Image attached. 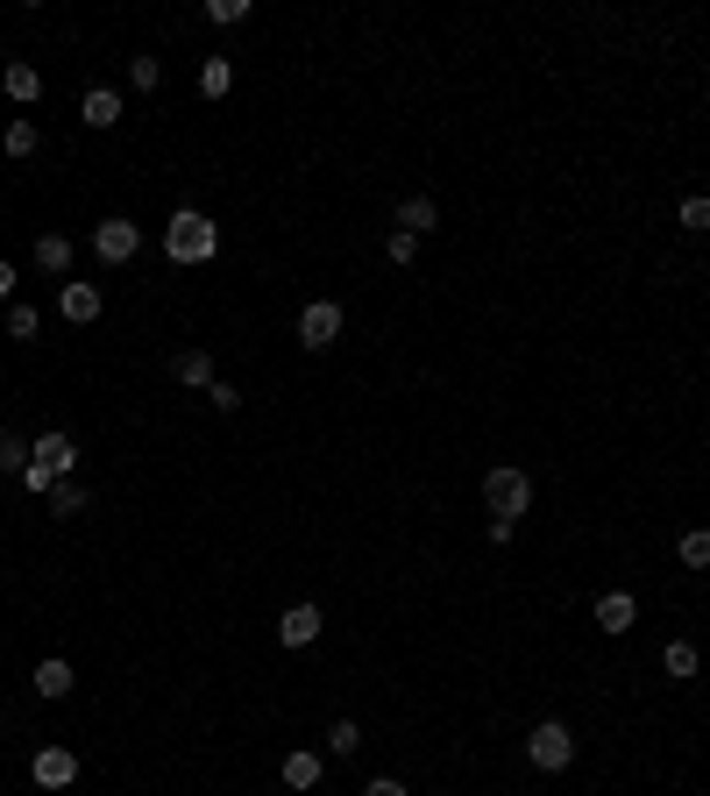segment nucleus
<instances>
[{
	"label": "nucleus",
	"mask_w": 710,
	"mask_h": 796,
	"mask_svg": "<svg viewBox=\"0 0 710 796\" xmlns=\"http://www.w3.org/2000/svg\"><path fill=\"white\" fill-rule=\"evenodd\" d=\"M675 554H683L689 569H710V527H689L683 540H675Z\"/></svg>",
	"instance_id": "nucleus-23"
},
{
	"label": "nucleus",
	"mask_w": 710,
	"mask_h": 796,
	"mask_svg": "<svg viewBox=\"0 0 710 796\" xmlns=\"http://www.w3.org/2000/svg\"><path fill=\"white\" fill-rule=\"evenodd\" d=\"M278 640L284 648H313V640H320V605H292L278 619Z\"/></svg>",
	"instance_id": "nucleus-9"
},
{
	"label": "nucleus",
	"mask_w": 710,
	"mask_h": 796,
	"mask_svg": "<svg viewBox=\"0 0 710 796\" xmlns=\"http://www.w3.org/2000/svg\"><path fill=\"white\" fill-rule=\"evenodd\" d=\"M0 86H8V100H14V108H29V100L43 93V71H36V65H22V57H14V65L0 71Z\"/></svg>",
	"instance_id": "nucleus-13"
},
{
	"label": "nucleus",
	"mask_w": 710,
	"mask_h": 796,
	"mask_svg": "<svg viewBox=\"0 0 710 796\" xmlns=\"http://www.w3.org/2000/svg\"><path fill=\"white\" fill-rule=\"evenodd\" d=\"M433 221H441V206H433V200H427V192H413V200H405V206H398V228H405V235H427V228H433Z\"/></svg>",
	"instance_id": "nucleus-16"
},
{
	"label": "nucleus",
	"mask_w": 710,
	"mask_h": 796,
	"mask_svg": "<svg viewBox=\"0 0 710 796\" xmlns=\"http://www.w3.org/2000/svg\"><path fill=\"white\" fill-rule=\"evenodd\" d=\"M661 669H668L675 683H697V648H689V640H668V654H661Z\"/></svg>",
	"instance_id": "nucleus-20"
},
{
	"label": "nucleus",
	"mask_w": 710,
	"mask_h": 796,
	"mask_svg": "<svg viewBox=\"0 0 710 796\" xmlns=\"http://www.w3.org/2000/svg\"><path fill=\"white\" fill-rule=\"evenodd\" d=\"M128 86H135V93H157V86H164V65H157V57H128Z\"/></svg>",
	"instance_id": "nucleus-25"
},
{
	"label": "nucleus",
	"mask_w": 710,
	"mask_h": 796,
	"mask_svg": "<svg viewBox=\"0 0 710 796\" xmlns=\"http://www.w3.org/2000/svg\"><path fill=\"white\" fill-rule=\"evenodd\" d=\"M384 257H391V264H413V257H419V235H405V228H391V243H384Z\"/></svg>",
	"instance_id": "nucleus-29"
},
{
	"label": "nucleus",
	"mask_w": 710,
	"mask_h": 796,
	"mask_svg": "<svg viewBox=\"0 0 710 796\" xmlns=\"http://www.w3.org/2000/svg\"><path fill=\"white\" fill-rule=\"evenodd\" d=\"M526 761H533L540 775H562L568 761H576V732H568L562 718H540V726L526 732Z\"/></svg>",
	"instance_id": "nucleus-3"
},
{
	"label": "nucleus",
	"mask_w": 710,
	"mask_h": 796,
	"mask_svg": "<svg viewBox=\"0 0 710 796\" xmlns=\"http://www.w3.org/2000/svg\"><path fill=\"white\" fill-rule=\"evenodd\" d=\"M171 378L185 384V392H206V384H214V356H206V349H178L171 356Z\"/></svg>",
	"instance_id": "nucleus-10"
},
{
	"label": "nucleus",
	"mask_w": 710,
	"mask_h": 796,
	"mask_svg": "<svg viewBox=\"0 0 710 796\" xmlns=\"http://www.w3.org/2000/svg\"><path fill=\"white\" fill-rule=\"evenodd\" d=\"M362 747V726L356 718H335V726H327V754H356Z\"/></svg>",
	"instance_id": "nucleus-26"
},
{
	"label": "nucleus",
	"mask_w": 710,
	"mask_h": 796,
	"mask_svg": "<svg viewBox=\"0 0 710 796\" xmlns=\"http://www.w3.org/2000/svg\"><path fill=\"white\" fill-rule=\"evenodd\" d=\"M93 249H100V264H128L135 249H143V228H135L128 214H108V221L93 228Z\"/></svg>",
	"instance_id": "nucleus-4"
},
{
	"label": "nucleus",
	"mask_w": 710,
	"mask_h": 796,
	"mask_svg": "<svg viewBox=\"0 0 710 796\" xmlns=\"http://www.w3.org/2000/svg\"><path fill=\"white\" fill-rule=\"evenodd\" d=\"M214 249H221L214 221H206L200 206H178V214H171V228H164V257H171V264H206Z\"/></svg>",
	"instance_id": "nucleus-1"
},
{
	"label": "nucleus",
	"mask_w": 710,
	"mask_h": 796,
	"mask_svg": "<svg viewBox=\"0 0 710 796\" xmlns=\"http://www.w3.org/2000/svg\"><path fill=\"white\" fill-rule=\"evenodd\" d=\"M36 697H50V704L71 697V662H57V654H50V662L36 669Z\"/></svg>",
	"instance_id": "nucleus-17"
},
{
	"label": "nucleus",
	"mask_w": 710,
	"mask_h": 796,
	"mask_svg": "<svg viewBox=\"0 0 710 796\" xmlns=\"http://www.w3.org/2000/svg\"><path fill=\"white\" fill-rule=\"evenodd\" d=\"M57 484H65V477H57V470H43V462L29 456V470H22V491H36V498H50Z\"/></svg>",
	"instance_id": "nucleus-27"
},
{
	"label": "nucleus",
	"mask_w": 710,
	"mask_h": 796,
	"mask_svg": "<svg viewBox=\"0 0 710 796\" xmlns=\"http://www.w3.org/2000/svg\"><path fill=\"white\" fill-rule=\"evenodd\" d=\"M79 122L86 128H114L121 122V93H114V86H93V93L79 100Z\"/></svg>",
	"instance_id": "nucleus-12"
},
{
	"label": "nucleus",
	"mask_w": 710,
	"mask_h": 796,
	"mask_svg": "<svg viewBox=\"0 0 710 796\" xmlns=\"http://www.w3.org/2000/svg\"><path fill=\"white\" fill-rule=\"evenodd\" d=\"M29 775H36V789H71L79 783V754H71V747H36Z\"/></svg>",
	"instance_id": "nucleus-6"
},
{
	"label": "nucleus",
	"mask_w": 710,
	"mask_h": 796,
	"mask_svg": "<svg viewBox=\"0 0 710 796\" xmlns=\"http://www.w3.org/2000/svg\"><path fill=\"white\" fill-rule=\"evenodd\" d=\"M29 456H36V441H22V434H0V477H22Z\"/></svg>",
	"instance_id": "nucleus-19"
},
{
	"label": "nucleus",
	"mask_w": 710,
	"mask_h": 796,
	"mask_svg": "<svg viewBox=\"0 0 710 796\" xmlns=\"http://www.w3.org/2000/svg\"><path fill=\"white\" fill-rule=\"evenodd\" d=\"M483 505H491V519H511V527H519V513L533 505V477L511 470V462H497V470L483 477Z\"/></svg>",
	"instance_id": "nucleus-2"
},
{
	"label": "nucleus",
	"mask_w": 710,
	"mask_h": 796,
	"mask_svg": "<svg viewBox=\"0 0 710 796\" xmlns=\"http://www.w3.org/2000/svg\"><path fill=\"white\" fill-rule=\"evenodd\" d=\"M590 619H597V634H632V619H640V597H626V591H604Z\"/></svg>",
	"instance_id": "nucleus-8"
},
{
	"label": "nucleus",
	"mask_w": 710,
	"mask_h": 796,
	"mask_svg": "<svg viewBox=\"0 0 710 796\" xmlns=\"http://www.w3.org/2000/svg\"><path fill=\"white\" fill-rule=\"evenodd\" d=\"M362 796H405V783H398V775H376V783L362 789Z\"/></svg>",
	"instance_id": "nucleus-32"
},
{
	"label": "nucleus",
	"mask_w": 710,
	"mask_h": 796,
	"mask_svg": "<svg viewBox=\"0 0 710 796\" xmlns=\"http://www.w3.org/2000/svg\"><path fill=\"white\" fill-rule=\"evenodd\" d=\"M57 313H65L71 327H93V321H100V284L65 278V284H57Z\"/></svg>",
	"instance_id": "nucleus-7"
},
{
	"label": "nucleus",
	"mask_w": 710,
	"mask_h": 796,
	"mask_svg": "<svg viewBox=\"0 0 710 796\" xmlns=\"http://www.w3.org/2000/svg\"><path fill=\"white\" fill-rule=\"evenodd\" d=\"M36 327H43V313L14 299V306H8V341H36Z\"/></svg>",
	"instance_id": "nucleus-24"
},
{
	"label": "nucleus",
	"mask_w": 710,
	"mask_h": 796,
	"mask_svg": "<svg viewBox=\"0 0 710 796\" xmlns=\"http://www.w3.org/2000/svg\"><path fill=\"white\" fill-rule=\"evenodd\" d=\"M86 505H93V498H86V484H71V477H65V484L50 491V513H57V519H79Z\"/></svg>",
	"instance_id": "nucleus-22"
},
{
	"label": "nucleus",
	"mask_w": 710,
	"mask_h": 796,
	"mask_svg": "<svg viewBox=\"0 0 710 796\" xmlns=\"http://www.w3.org/2000/svg\"><path fill=\"white\" fill-rule=\"evenodd\" d=\"M36 462H43V470H57V477H71V462H79V448H71V434H65V427L36 434Z\"/></svg>",
	"instance_id": "nucleus-11"
},
{
	"label": "nucleus",
	"mask_w": 710,
	"mask_h": 796,
	"mask_svg": "<svg viewBox=\"0 0 710 796\" xmlns=\"http://www.w3.org/2000/svg\"><path fill=\"white\" fill-rule=\"evenodd\" d=\"M298 341H306V349H335V341H341V306H335V299L298 306Z\"/></svg>",
	"instance_id": "nucleus-5"
},
{
	"label": "nucleus",
	"mask_w": 710,
	"mask_h": 796,
	"mask_svg": "<svg viewBox=\"0 0 710 796\" xmlns=\"http://www.w3.org/2000/svg\"><path fill=\"white\" fill-rule=\"evenodd\" d=\"M284 789H320V754H306V747H298V754H284Z\"/></svg>",
	"instance_id": "nucleus-14"
},
{
	"label": "nucleus",
	"mask_w": 710,
	"mask_h": 796,
	"mask_svg": "<svg viewBox=\"0 0 710 796\" xmlns=\"http://www.w3.org/2000/svg\"><path fill=\"white\" fill-rule=\"evenodd\" d=\"M206 14H214L221 29H235V22H249V0H214V8H206Z\"/></svg>",
	"instance_id": "nucleus-30"
},
{
	"label": "nucleus",
	"mask_w": 710,
	"mask_h": 796,
	"mask_svg": "<svg viewBox=\"0 0 710 796\" xmlns=\"http://www.w3.org/2000/svg\"><path fill=\"white\" fill-rule=\"evenodd\" d=\"M36 143H43V135H36V122H29V114H14L8 135H0V149H8L14 164H22V157H36Z\"/></svg>",
	"instance_id": "nucleus-15"
},
{
	"label": "nucleus",
	"mask_w": 710,
	"mask_h": 796,
	"mask_svg": "<svg viewBox=\"0 0 710 796\" xmlns=\"http://www.w3.org/2000/svg\"><path fill=\"white\" fill-rule=\"evenodd\" d=\"M206 399H214V405H221V413H241V392H235V384H228V378H214V384H206Z\"/></svg>",
	"instance_id": "nucleus-31"
},
{
	"label": "nucleus",
	"mask_w": 710,
	"mask_h": 796,
	"mask_svg": "<svg viewBox=\"0 0 710 796\" xmlns=\"http://www.w3.org/2000/svg\"><path fill=\"white\" fill-rule=\"evenodd\" d=\"M228 86H235V65H228V57H206V65H200V93H206V100H221Z\"/></svg>",
	"instance_id": "nucleus-21"
},
{
	"label": "nucleus",
	"mask_w": 710,
	"mask_h": 796,
	"mask_svg": "<svg viewBox=\"0 0 710 796\" xmlns=\"http://www.w3.org/2000/svg\"><path fill=\"white\" fill-rule=\"evenodd\" d=\"M675 221H683V228H697V235H703V228H710V200H703V192H689V200L675 206Z\"/></svg>",
	"instance_id": "nucleus-28"
},
{
	"label": "nucleus",
	"mask_w": 710,
	"mask_h": 796,
	"mask_svg": "<svg viewBox=\"0 0 710 796\" xmlns=\"http://www.w3.org/2000/svg\"><path fill=\"white\" fill-rule=\"evenodd\" d=\"M36 270H50V278H65V270H71V243H65V235H43V243H36Z\"/></svg>",
	"instance_id": "nucleus-18"
},
{
	"label": "nucleus",
	"mask_w": 710,
	"mask_h": 796,
	"mask_svg": "<svg viewBox=\"0 0 710 796\" xmlns=\"http://www.w3.org/2000/svg\"><path fill=\"white\" fill-rule=\"evenodd\" d=\"M14 299V264H0V306Z\"/></svg>",
	"instance_id": "nucleus-33"
}]
</instances>
